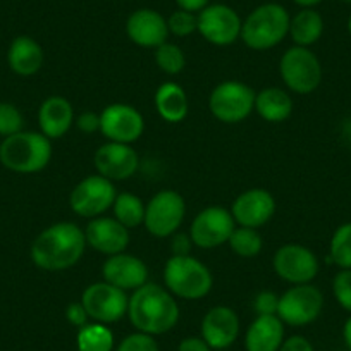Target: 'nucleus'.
Returning <instances> with one entry per match:
<instances>
[{"mask_svg":"<svg viewBox=\"0 0 351 351\" xmlns=\"http://www.w3.org/2000/svg\"><path fill=\"white\" fill-rule=\"evenodd\" d=\"M86 248L84 231L74 222H57L43 229L32 243L29 256L36 267L60 272L74 267Z\"/></svg>","mask_w":351,"mask_h":351,"instance_id":"1","label":"nucleus"},{"mask_svg":"<svg viewBox=\"0 0 351 351\" xmlns=\"http://www.w3.org/2000/svg\"><path fill=\"white\" fill-rule=\"evenodd\" d=\"M128 317L138 332L158 336L172 330L180 322V305L167 288L147 282L130 296Z\"/></svg>","mask_w":351,"mask_h":351,"instance_id":"2","label":"nucleus"},{"mask_svg":"<svg viewBox=\"0 0 351 351\" xmlns=\"http://www.w3.org/2000/svg\"><path fill=\"white\" fill-rule=\"evenodd\" d=\"M52 158V140L38 131H19L0 143V164L18 174L43 171Z\"/></svg>","mask_w":351,"mask_h":351,"instance_id":"3","label":"nucleus"},{"mask_svg":"<svg viewBox=\"0 0 351 351\" xmlns=\"http://www.w3.org/2000/svg\"><path fill=\"white\" fill-rule=\"evenodd\" d=\"M289 21L291 16L281 4H262L246 16L239 38L248 49L258 52L274 49L289 35Z\"/></svg>","mask_w":351,"mask_h":351,"instance_id":"4","label":"nucleus"},{"mask_svg":"<svg viewBox=\"0 0 351 351\" xmlns=\"http://www.w3.org/2000/svg\"><path fill=\"white\" fill-rule=\"evenodd\" d=\"M165 288L181 300H202L214 286L212 272L195 256H174L167 260L164 269Z\"/></svg>","mask_w":351,"mask_h":351,"instance_id":"5","label":"nucleus"},{"mask_svg":"<svg viewBox=\"0 0 351 351\" xmlns=\"http://www.w3.org/2000/svg\"><path fill=\"white\" fill-rule=\"evenodd\" d=\"M279 74L289 92L308 95L322 81V64L308 47H291L279 62Z\"/></svg>","mask_w":351,"mask_h":351,"instance_id":"6","label":"nucleus"},{"mask_svg":"<svg viewBox=\"0 0 351 351\" xmlns=\"http://www.w3.org/2000/svg\"><path fill=\"white\" fill-rule=\"evenodd\" d=\"M256 92L241 81H224L212 90L208 109L224 124H238L255 110Z\"/></svg>","mask_w":351,"mask_h":351,"instance_id":"7","label":"nucleus"},{"mask_svg":"<svg viewBox=\"0 0 351 351\" xmlns=\"http://www.w3.org/2000/svg\"><path fill=\"white\" fill-rule=\"evenodd\" d=\"M324 308V295L312 282L296 285L279 296L278 317L285 326L303 327L315 322Z\"/></svg>","mask_w":351,"mask_h":351,"instance_id":"8","label":"nucleus"},{"mask_svg":"<svg viewBox=\"0 0 351 351\" xmlns=\"http://www.w3.org/2000/svg\"><path fill=\"white\" fill-rule=\"evenodd\" d=\"M186 215V202L178 191L162 190L150 198L145 210V228L155 238H171Z\"/></svg>","mask_w":351,"mask_h":351,"instance_id":"9","label":"nucleus"},{"mask_svg":"<svg viewBox=\"0 0 351 351\" xmlns=\"http://www.w3.org/2000/svg\"><path fill=\"white\" fill-rule=\"evenodd\" d=\"M117 197L116 186L104 176H86L73 188L69 205L80 217L95 219L106 214Z\"/></svg>","mask_w":351,"mask_h":351,"instance_id":"10","label":"nucleus"},{"mask_svg":"<svg viewBox=\"0 0 351 351\" xmlns=\"http://www.w3.org/2000/svg\"><path fill=\"white\" fill-rule=\"evenodd\" d=\"M80 302L83 303L93 322L109 326V324L117 322L124 315H128L130 296L123 289L116 288L106 281H100L88 286L81 295Z\"/></svg>","mask_w":351,"mask_h":351,"instance_id":"11","label":"nucleus"},{"mask_svg":"<svg viewBox=\"0 0 351 351\" xmlns=\"http://www.w3.org/2000/svg\"><path fill=\"white\" fill-rule=\"evenodd\" d=\"M274 271L289 285H308L319 274V258L315 253L300 243H288L276 252L272 258Z\"/></svg>","mask_w":351,"mask_h":351,"instance_id":"12","label":"nucleus"},{"mask_svg":"<svg viewBox=\"0 0 351 351\" xmlns=\"http://www.w3.org/2000/svg\"><path fill=\"white\" fill-rule=\"evenodd\" d=\"M236 229L234 217L224 207H207L195 215L190 228L193 245L198 248L212 250L226 245Z\"/></svg>","mask_w":351,"mask_h":351,"instance_id":"13","label":"nucleus"},{"mask_svg":"<svg viewBox=\"0 0 351 351\" xmlns=\"http://www.w3.org/2000/svg\"><path fill=\"white\" fill-rule=\"evenodd\" d=\"M197 16L198 33L212 45H231L241 36L243 21L238 12L229 5L208 4Z\"/></svg>","mask_w":351,"mask_h":351,"instance_id":"14","label":"nucleus"},{"mask_svg":"<svg viewBox=\"0 0 351 351\" xmlns=\"http://www.w3.org/2000/svg\"><path fill=\"white\" fill-rule=\"evenodd\" d=\"M143 131V116L133 106L110 104L100 112V133L109 141L131 145L140 140Z\"/></svg>","mask_w":351,"mask_h":351,"instance_id":"15","label":"nucleus"},{"mask_svg":"<svg viewBox=\"0 0 351 351\" xmlns=\"http://www.w3.org/2000/svg\"><path fill=\"white\" fill-rule=\"evenodd\" d=\"M97 172L110 181H126L138 171L140 157L131 145L107 141L93 155Z\"/></svg>","mask_w":351,"mask_h":351,"instance_id":"16","label":"nucleus"},{"mask_svg":"<svg viewBox=\"0 0 351 351\" xmlns=\"http://www.w3.org/2000/svg\"><path fill=\"white\" fill-rule=\"evenodd\" d=\"M276 212V200L272 193L263 188H252L234 200L231 214L236 224L243 228L258 229L267 224Z\"/></svg>","mask_w":351,"mask_h":351,"instance_id":"17","label":"nucleus"},{"mask_svg":"<svg viewBox=\"0 0 351 351\" xmlns=\"http://www.w3.org/2000/svg\"><path fill=\"white\" fill-rule=\"evenodd\" d=\"M102 278L123 291H134L148 282V267L141 258L123 252L107 256L102 265Z\"/></svg>","mask_w":351,"mask_h":351,"instance_id":"18","label":"nucleus"},{"mask_svg":"<svg viewBox=\"0 0 351 351\" xmlns=\"http://www.w3.org/2000/svg\"><path fill=\"white\" fill-rule=\"evenodd\" d=\"M202 337L214 351L228 350L239 336V319L229 306H212L202 319Z\"/></svg>","mask_w":351,"mask_h":351,"instance_id":"19","label":"nucleus"},{"mask_svg":"<svg viewBox=\"0 0 351 351\" xmlns=\"http://www.w3.org/2000/svg\"><path fill=\"white\" fill-rule=\"evenodd\" d=\"M86 246H92L99 253L107 256L126 252L130 245V229L124 228L114 217H95L90 219L84 229Z\"/></svg>","mask_w":351,"mask_h":351,"instance_id":"20","label":"nucleus"},{"mask_svg":"<svg viewBox=\"0 0 351 351\" xmlns=\"http://www.w3.org/2000/svg\"><path fill=\"white\" fill-rule=\"evenodd\" d=\"M128 38L143 49H157L167 42V19L154 9H138L131 12L126 21Z\"/></svg>","mask_w":351,"mask_h":351,"instance_id":"21","label":"nucleus"},{"mask_svg":"<svg viewBox=\"0 0 351 351\" xmlns=\"http://www.w3.org/2000/svg\"><path fill=\"white\" fill-rule=\"evenodd\" d=\"M38 124L40 133L49 140L62 138L74 124V109L69 100L59 95L43 100L38 109Z\"/></svg>","mask_w":351,"mask_h":351,"instance_id":"22","label":"nucleus"},{"mask_svg":"<svg viewBox=\"0 0 351 351\" xmlns=\"http://www.w3.org/2000/svg\"><path fill=\"white\" fill-rule=\"evenodd\" d=\"M285 339V322L278 315H256L245 334V348L246 351H279Z\"/></svg>","mask_w":351,"mask_h":351,"instance_id":"23","label":"nucleus"},{"mask_svg":"<svg viewBox=\"0 0 351 351\" xmlns=\"http://www.w3.org/2000/svg\"><path fill=\"white\" fill-rule=\"evenodd\" d=\"M8 64L18 76H33L43 66V49L28 35L16 36L8 50Z\"/></svg>","mask_w":351,"mask_h":351,"instance_id":"24","label":"nucleus"},{"mask_svg":"<svg viewBox=\"0 0 351 351\" xmlns=\"http://www.w3.org/2000/svg\"><path fill=\"white\" fill-rule=\"evenodd\" d=\"M155 109L165 123L178 124L186 119L190 112V100L183 86L178 83H162L155 92Z\"/></svg>","mask_w":351,"mask_h":351,"instance_id":"25","label":"nucleus"},{"mask_svg":"<svg viewBox=\"0 0 351 351\" xmlns=\"http://www.w3.org/2000/svg\"><path fill=\"white\" fill-rule=\"evenodd\" d=\"M255 110L267 123H285L293 112V100L282 88H263L255 95Z\"/></svg>","mask_w":351,"mask_h":351,"instance_id":"26","label":"nucleus"},{"mask_svg":"<svg viewBox=\"0 0 351 351\" xmlns=\"http://www.w3.org/2000/svg\"><path fill=\"white\" fill-rule=\"evenodd\" d=\"M324 19L315 9H302L289 21V36L298 47H310L320 40Z\"/></svg>","mask_w":351,"mask_h":351,"instance_id":"27","label":"nucleus"},{"mask_svg":"<svg viewBox=\"0 0 351 351\" xmlns=\"http://www.w3.org/2000/svg\"><path fill=\"white\" fill-rule=\"evenodd\" d=\"M77 351H112L114 334L106 324L90 322L77 330Z\"/></svg>","mask_w":351,"mask_h":351,"instance_id":"28","label":"nucleus"},{"mask_svg":"<svg viewBox=\"0 0 351 351\" xmlns=\"http://www.w3.org/2000/svg\"><path fill=\"white\" fill-rule=\"evenodd\" d=\"M114 219L121 222L124 228L133 229L143 224L147 204L133 193H121L114 200Z\"/></svg>","mask_w":351,"mask_h":351,"instance_id":"29","label":"nucleus"},{"mask_svg":"<svg viewBox=\"0 0 351 351\" xmlns=\"http://www.w3.org/2000/svg\"><path fill=\"white\" fill-rule=\"evenodd\" d=\"M228 245L231 246V250L238 256H243V258H253V256H256L262 252L263 241L258 229L243 228V226H239V228H236L234 231H232Z\"/></svg>","mask_w":351,"mask_h":351,"instance_id":"30","label":"nucleus"},{"mask_svg":"<svg viewBox=\"0 0 351 351\" xmlns=\"http://www.w3.org/2000/svg\"><path fill=\"white\" fill-rule=\"evenodd\" d=\"M329 260L339 269L351 271V222H344L334 231L329 245Z\"/></svg>","mask_w":351,"mask_h":351,"instance_id":"31","label":"nucleus"},{"mask_svg":"<svg viewBox=\"0 0 351 351\" xmlns=\"http://www.w3.org/2000/svg\"><path fill=\"white\" fill-rule=\"evenodd\" d=\"M155 64H157L162 73L169 74V76H176L186 66V57H184V52L180 47L165 42L155 49Z\"/></svg>","mask_w":351,"mask_h":351,"instance_id":"32","label":"nucleus"},{"mask_svg":"<svg viewBox=\"0 0 351 351\" xmlns=\"http://www.w3.org/2000/svg\"><path fill=\"white\" fill-rule=\"evenodd\" d=\"M25 130V117L21 110L11 102H0V138L12 136Z\"/></svg>","mask_w":351,"mask_h":351,"instance_id":"33","label":"nucleus"},{"mask_svg":"<svg viewBox=\"0 0 351 351\" xmlns=\"http://www.w3.org/2000/svg\"><path fill=\"white\" fill-rule=\"evenodd\" d=\"M167 28L171 35L180 36V38L190 36L198 32V16L195 12L178 9L167 18Z\"/></svg>","mask_w":351,"mask_h":351,"instance_id":"34","label":"nucleus"},{"mask_svg":"<svg viewBox=\"0 0 351 351\" xmlns=\"http://www.w3.org/2000/svg\"><path fill=\"white\" fill-rule=\"evenodd\" d=\"M332 295L337 305L343 310L351 313V271L350 269H339L332 279Z\"/></svg>","mask_w":351,"mask_h":351,"instance_id":"35","label":"nucleus"},{"mask_svg":"<svg viewBox=\"0 0 351 351\" xmlns=\"http://www.w3.org/2000/svg\"><path fill=\"white\" fill-rule=\"evenodd\" d=\"M116 351H160L154 336L145 332H133L124 337Z\"/></svg>","mask_w":351,"mask_h":351,"instance_id":"36","label":"nucleus"},{"mask_svg":"<svg viewBox=\"0 0 351 351\" xmlns=\"http://www.w3.org/2000/svg\"><path fill=\"white\" fill-rule=\"evenodd\" d=\"M279 295L274 291H260L253 298V310L256 315H278Z\"/></svg>","mask_w":351,"mask_h":351,"instance_id":"37","label":"nucleus"},{"mask_svg":"<svg viewBox=\"0 0 351 351\" xmlns=\"http://www.w3.org/2000/svg\"><path fill=\"white\" fill-rule=\"evenodd\" d=\"M74 124L81 133L92 134L95 131H100V114L92 112V110L81 112L80 116L74 117Z\"/></svg>","mask_w":351,"mask_h":351,"instance_id":"38","label":"nucleus"},{"mask_svg":"<svg viewBox=\"0 0 351 351\" xmlns=\"http://www.w3.org/2000/svg\"><path fill=\"white\" fill-rule=\"evenodd\" d=\"M66 317L74 327H77V329H81V327H84L86 324H90V315H88L86 308H84L81 302L69 303L66 308Z\"/></svg>","mask_w":351,"mask_h":351,"instance_id":"39","label":"nucleus"},{"mask_svg":"<svg viewBox=\"0 0 351 351\" xmlns=\"http://www.w3.org/2000/svg\"><path fill=\"white\" fill-rule=\"evenodd\" d=\"M191 246H193V241H191V236L186 234V232L176 231L171 236V252L174 256L190 255Z\"/></svg>","mask_w":351,"mask_h":351,"instance_id":"40","label":"nucleus"},{"mask_svg":"<svg viewBox=\"0 0 351 351\" xmlns=\"http://www.w3.org/2000/svg\"><path fill=\"white\" fill-rule=\"evenodd\" d=\"M279 351H315L313 344L303 336H289L281 344Z\"/></svg>","mask_w":351,"mask_h":351,"instance_id":"41","label":"nucleus"},{"mask_svg":"<svg viewBox=\"0 0 351 351\" xmlns=\"http://www.w3.org/2000/svg\"><path fill=\"white\" fill-rule=\"evenodd\" d=\"M178 351H214L202 336H190L184 337L178 346Z\"/></svg>","mask_w":351,"mask_h":351,"instance_id":"42","label":"nucleus"},{"mask_svg":"<svg viewBox=\"0 0 351 351\" xmlns=\"http://www.w3.org/2000/svg\"><path fill=\"white\" fill-rule=\"evenodd\" d=\"M208 2H210V0H176L178 8L183 9V11L195 12V14H198L202 9L207 8Z\"/></svg>","mask_w":351,"mask_h":351,"instance_id":"43","label":"nucleus"},{"mask_svg":"<svg viewBox=\"0 0 351 351\" xmlns=\"http://www.w3.org/2000/svg\"><path fill=\"white\" fill-rule=\"evenodd\" d=\"M343 339H344V344H346L348 351H351V315L348 317V320H346V322H344Z\"/></svg>","mask_w":351,"mask_h":351,"instance_id":"44","label":"nucleus"},{"mask_svg":"<svg viewBox=\"0 0 351 351\" xmlns=\"http://www.w3.org/2000/svg\"><path fill=\"white\" fill-rule=\"evenodd\" d=\"M296 5H300L302 9H313L315 5H319L322 0H293Z\"/></svg>","mask_w":351,"mask_h":351,"instance_id":"45","label":"nucleus"},{"mask_svg":"<svg viewBox=\"0 0 351 351\" xmlns=\"http://www.w3.org/2000/svg\"><path fill=\"white\" fill-rule=\"evenodd\" d=\"M346 28H348V33H350V35H351V16H350V18H348Z\"/></svg>","mask_w":351,"mask_h":351,"instance_id":"46","label":"nucleus"},{"mask_svg":"<svg viewBox=\"0 0 351 351\" xmlns=\"http://www.w3.org/2000/svg\"><path fill=\"white\" fill-rule=\"evenodd\" d=\"M341 2H344V4H351V0H341Z\"/></svg>","mask_w":351,"mask_h":351,"instance_id":"47","label":"nucleus"},{"mask_svg":"<svg viewBox=\"0 0 351 351\" xmlns=\"http://www.w3.org/2000/svg\"><path fill=\"white\" fill-rule=\"evenodd\" d=\"M222 351H228V350H222Z\"/></svg>","mask_w":351,"mask_h":351,"instance_id":"48","label":"nucleus"}]
</instances>
